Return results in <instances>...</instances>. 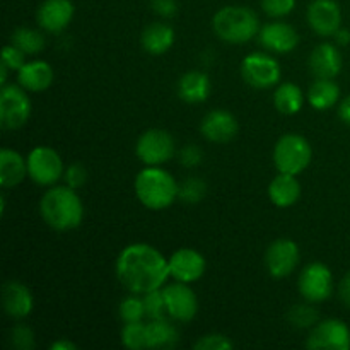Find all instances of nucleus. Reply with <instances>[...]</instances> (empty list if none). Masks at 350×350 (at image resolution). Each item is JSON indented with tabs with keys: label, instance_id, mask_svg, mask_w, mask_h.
<instances>
[{
	"label": "nucleus",
	"instance_id": "obj_46",
	"mask_svg": "<svg viewBox=\"0 0 350 350\" xmlns=\"http://www.w3.org/2000/svg\"><path fill=\"white\" fill-rule=\"evenodd\" d=\"M9 72H10V68L7 67L5 64H0V85L7 84V77H9Z\"/></svg>",
	"mask_w": 350,
	"mask_h": 350
},
{
	"label": "nucleus",
	"instance_id": "obj_19",
	"mask_svg": "<svg viewBox=\"0 0 350 350\" xmlns=\"http://www.w3.org/2000/svg\"><path fill=\"white\" fill-rule=\"evenodd\" d=\"M2 306L7 317L23 320L29 317L34 308L33 294L19 280H7L2 286Z\"/></svg>",
	"mask_w": 350,
	"mask_h": 350
},
{
	"label": "nucleus",
	"instance_id": "obj_43",
	"mask_svg": "<svg viewBox=\"0 0 350 350\" xmlns=\"http://www.w3.org/2000/svg\"><path fill=\"white\" fill-rule=\"evenodd\" d=\"M338 116L342 118V122L350 125V94L338 105Z\"/></svg>",
	"mask_w": 350,
	"mask_h": 350
},
{
	"label": "nucleus",
	"instance_id": "obj_10",
	"mask_svg": "<svg viewBox=\"0 0 350 350\" xmlns=\"http://www.w3.org/2000/svg\"><path fill=\"white\" fill-rule=\"evenodd\" d=\"M241 75L248 85L255 89H270L279 84L280 65L277 58L267 53H250L241 62Z\"/></svg>",
	"mask_w": 350,
	"mask_h": 350
},
{
	"label": "nucleus",
	"instance_id": "obj_29",
	"mask_svg": "<svg viewBox=\"0 0 350 350\" xmlns=\"http://www.w3.org/2000/svg\"><path fill=\"white\" fill-rule=\"evenodd\" d=\"M10 43L26 55H36L44 48V38L40 31L31 27H17L10 36Z\"/></svg>",
	"mask_w": 350,
	"mask_h": 350
},
{
	"label": "nucleus",
	"instance_id": "obj_20",
	"mask_svg": "<svg viewBox=\"0 0 350 350\" xmlns=\"http://www.w3.org/2000/svg\"><path fill=\"white\" fill-rule=\"evenodd\" d=\"M311 74L317 79H334L342 72L344 58H342L338 44L334 43H321L311 51L310 60Z\"/></svg>",
	"mask_w": 350,
	"mask_h": 350
},
{
	"label": "nucleus",
	"instance_id": "obj_7",
	"mask_svg": "<svg viewBox=\"0 0 350 350\" xmlns=\"http://www.w3.org/2000/svg\"><path fill=\"white\" fill-rule=\"evenodd\" d=\"M135 154L146 166H163L176 154V144L166 130L149 129L137 140Z\"/></svg>",
	"mask_w": 350,
	"mask_h": 350
},
{
	"label": "nucleus",
	"instance_id": "obj_38",
	"mask_svg": "<svg viewBox=\"0 0 350 350\" xmlns=\"http://www.w3.org/2000/svg\"><path fill=\"white\" fill-rule=\"evenodd\" d=\"M2 64H5L12 72H19L26 64V53L17 46H14L12 43L7 44L2 50Z\"/></svg>",
	"mask_w": 350,
	"mask_h": 350
},
{
	"label": "nucleus",
	"instance_id": "obj_25",
	"mask_svg": "<svg viewBox=\"0 0 350 350\" xmlns=\"http://www.w3.org/2000/svg\"><path fill=\"white\" fill-rule=\"evenodd\" d=\"M174 29L166 23H150L140 34L142 48L149 55H164L174 44Z\"/></svg>",
	"mask_w": 350,
	"mask_h": 350
},
{
	"label": "nucleus",
	"instance_id": "obj_24",
	"mask_svg": "<svg viewBox=\"0 0 350 350\" xmlns=\"http://www.w3.org/2000/svg\"><path fill=\"white\" fill-rule=\"evenodd\" d=\"M27 176V159H24L17 150H0V185L2 188L19 187Z\"/></svg>",
	"mask_w": 350,
	"mask_h": 350
},
{
	"label": "nucleus",
	"instance_id": "obj_6",
	"mask_svg": "<svg viewBox=\"0 0 350 350\" xmlns=\"http://www.w3.org/2000/svg\"><path fill=\"white\" fill-rule=\"evenodd\" d=\"M31 116V99L23 85L5 84L0 89V126L3 130H17L27 123Z\"/></svg>",
	"mask_w": 350,
	"mask_h": 350
},
{
	"label": "nucleus",
	"instance_id": "obj_2",
	"mask_svg": "<svg viewBox=\"0 0 350 350\" xmlns=\"http://www.w3.org/2000/svg\"><path fill=\"white\" fill-rule=\"evenodd\" d=\"M40 214L48 228L57 232L74 231L84 219V204L74 188L51 187L40 202Z\"/></svg>",
	"mask_w": 350,
	"mask_h": 350
},
{
	"label": "nucleus",
	"instance_id": "obj_22",
	"mask_svg": "<svg viewBox=\"0 0 350 350\" xmlns=\"http://www.w3.org/2000/svg\"><path fill=\"white\" fill-rule=\"evenodd\" d=\"M211 79L205 72L190 70L178 81V96L188 105H200L211 96Z\"/></svg>",
	"mask_w": 350,
	"mask_h": 350
},
{
	"label": "nucleus",
	"instance_id": "obj_33",
	"mask_svg": "<svg viewBox=\"0 0 350 350\" xmlns=\"http://www.w3.org/2000/svg\"><path fill=\"white\" fill-rule=\"evenodd\" d=\"M287 320L296 328H313L318 323V311L310 304H296L287 313Z\"/></svg>",
	"mask_w": 350,
	"mask_h": 350
},
{
	"label": "nucleus",
	"instance_id": "obj_12",
	"mask_svg": "<svg viewBox=\"0 0 350 350\" xmlns=\"http://www.w3.org/2000/svg\"><path fill=\"white\" fill-rule=\"evenodd\" d=\"M163 296L166 301L167 317L180 323H188L198 313V299L190 284L173 282L163 287Z\"/></svg>",
	"mask_w": 350,
	"mask_h": 350
},
{
	"label": "nucleus",
	"instance_id": "obj_32",
	"mask_svg": "<svg viewBox=\"0 0 350 350\" xmlns=\"http://www.w3.org/2000/svg\"><path fill=\"white\" fill-rule=\"evenodd\" d=\"M207 193V185H205L204 180L200 178H187L183 183H180V193H178V198H180L183 204H198L202 198Z\"/></svg>",
	"mask_w": 350,
	"mask_h": 350
},
{
	"label": "nucleus",
	"instance_id": "obj_1",
	"mask_svg": "<svg viewBox=\"0 0 350 350\" xmlns=\"http://www.w3.org/2000/svg\"><path fill=\"white\" fill-rule=\"evenodd\" d=\"M116 277L130 294L144 296L166 286L170 262L154 246L135 243L123 248L116 258Z\"/></svg>",
	"mask_w": 350,
	"mask_h": 350
},
{
	"label": "nucleus",
	"instance_id": "obj_9",
	"mask_svg": "<svg viewBox=\"0 0 350 350\" xmlns=\"http://www.w3.org/2000/svg\"><path fill=\"white\" fill-rule=\"evenodd\" d=\"M297 289L304 301L311 304L323 303L330 299L334 293V275L328 265L321 262H313L301 270L297 279Z\"/></svg>",
	"mask_w": 350,
	"mask_h": 350
},
{
	"label": "nucleus",
	"instance_id": "obj_31",
	"mask_svg": "<svg viewBox=\"0 0 350 350\" xmlns=\"http://www.w3.org/2000/svg\"><path fill=\"white\" fill-rule=\"evenodd\" d=\"M118 317L123 323L142 321L144 318H147L144 297H140V294H132V296L125 297L118 306Z\"/></svg>",
	"mask_w": 350,
	"mask_h": 350
},
{
	"label": "nucleus",
	"instance_id": "obj_11",
	"mask_svg": "<svg viewBox=\"0 0 350 350\" xmlns=\"http://www.w3.org/2000/svg\"><path fill=\"white\" fill-rule=\"evenodd\" d=\"M306 347L311 350H349L350 328L337 318L318 321L308 335Z\"/></svg>",
	"mask_w": 350,
	"mask_h": 350
},
{
	"label": "nucleus",
	"instance_id": "obj_44",
	"mask_svg": "<svg viewBox=\"0 0 350 350\" xmlns=\"http://www.w3.org/2000/svg\"><path fill=\"white\" fill-rule=\"evenodd\" d=\"M335 43H337L338 46H347V44L350 43V31L340 27V29L335 33Z\"/></svg>",
	"mask_w": 350,
	"mask_h": 350
},
{
	"label": "nucleus",
	"instance_id": "obj_36",
	"mask_svg": "<svg viewBox=\"0 0 350 350\" xmlns=\"http://www.w3.org/2000/svg\"><path fill=\"white\" fill-rule=\"evenodd\" d=\"M10 344L17 350H33L34 349V334L26 325H16L10 330Z\"/></svg>",
	"mask_w": 350,
	"mask_h": 350
},
{
	"label": "nucleus",
	"instance_id": "obj_4",
	"mask_svg": "<svg viewBox=\"0 0 350 350\" xmlns=\"http://www.w3.org/2000/svg\"><path fill=\"white\" fill-rule=\"evenodd\" d=\"M212 29L226 43L243 44L258 36L262 27L258 16L250 7L226 5L214 14Z\"/></svg>",
	"mask_w": 350,
	"mask_h": 350
},
{
	"label": "nucleus",
	"instance_id": "obj_42",
	"mask_svg": "<svg viewBox=\"0 0 350 350\" xmlns=\"http://www.w3.org/2000/svg\"><path fill=\"white\" fill-rule=\"evenodd\" d=\"M338 296H340L342 303H344L347 308H350V272L340 282V287H338Z\"/></svg>",
	"mask_w": 350,
	"mask_h": 350
},
{
	"label": "nucleus",
	"instance_id": "obj_26",
	"mask_svg": "<svg viewBox=\"0 0 350 350\" xmlns=\"http://www.w3.org/2000/svg\"><path fill=\"white\" fill-rule=\"evenodd\" d=\"M340 99V88L334 79H317L308 89V103L318 111L334 108Z\"/></svg>",
	"mask_w": 350,
	"mask_h": 350
},
{
	"label": "nucleus",
	"instance_id": "obj_39",
	"mask_svg": "<svg viewBox=\"0 0 350 350\" xmlns=\"http://www.w3.org/2000/svg\"><path fill=\"white\" fill-rule=\"evenodd\" d=\"M64 180L65 185H68L70 188L77 190V188H81L82 185L85 183V180H88V171H85V167L82 166V164H70L68 167H65Z\"/></svg>",
	"mask_w": 350,
	"mask_h": 350
},
{
	"label": "nucleus",
	"instance_id": "obj_23",
	"mask_svg": "<svg viewBox=\"0 0 350 350\" xmlns=\"http://www.w3.org/2000/svg\"><path fill=\"white\" fill-rule=\"evenodd\" d=\"M269 198L280 208L293 207L301 198V183L296 174L279 173L269 185Z\"/></svg>",
	"mask_w": 350,
	"mask_h": 350
},
{
	"label": "nucleus",
	"instance_id": "obj_15",
	"mask_svg": "<svg viewBox=\"0 0 350 350\" xmlns=\"http://www.w3.org/2000/svg\"><path fill=\"white\" fill-rule=\"evenodd\" d=\"M308 24L318 36H335L342 27V10L335 0H313L308 5Z\"/></svg>",
	"mask_w": 350,
	"mask_h": 350
},
{
	"label": "nucleus",
	"instance_id": "obj_35",
	"mask_svg": "<svg viewBox=\"0 0 350 350\" xmlns=\"http://www.w3.org/2000/svg\"><path fill=\"white\" fill-rule=\"evenodd\" d=\"M193 347L197 350H229L234 347V344L222 334H208L198 338Z\"/></svg>",
	"mask_w": 350,
	"mask_h": 350
},
{
	"label": "nucleus",
	"instance_id": "obj_14",
	"mask_svg": "<svg viewBox=\"0 0 350 350\" xmlns=\"http://www.w3.org/2000/svg\"><path fill=\"white\" fill-rule=\"evenodd\" d=\"M170 262V275L171 279L178 282L191 284L197 282L204 277L207 270V262L204 255L193 248H180L167 258Z\"/></svg>",
	"mask_w": 350,
	"mask_h": 350
},
{
	"label": "nucleus",
	"instance_id": "obj_34",
	"mask_svg": "<svg viewBox=\"0 0 350 350\" xmlns=\"http://www.w3.org/2000/svg\"><path fill=\"white\" fill-rule=\"evenodd\" d=\"M144 306H146V317L149 320H159L167 314L166 301H164L163 289L150 291V293L144 294Z\"/></svg>",
	"mask_w": 350,
	"mask_h": 350
},
{
	"label": "nucleus",
	"instance_id": "obj_37",
	"mask_svg": "<svg viewBox=\"0 0 350 350\" xmlns=\"http://www.w3.org/2000/svg\"><path fill=\"white\" fill-rule=\"evenodd\" d=\"M262 9L269 17L280 19L296 9V0H262Z\"/></svg>",
	"mask_w": 350,
	"mask_h": 350
},
{
	"label": "nucleus",
	"instance_id": "obj_30",
	"mask_svg": "<svg viewBox=\"0 0 350 350\" xmlns=\"http://www.w3.org/2000/svg\"><path fill=\"white\" fill-rule=\"evenodd\" d=\"M122 344L130 350L149 349V342H147V323H144V321L123 323Z\"/></svg>",
	"mask_w": 350,
	"mask_h": 350
},
{
	"label": "nucleus",
	"instance_id": "obj_18",
	"mask_svg": "<svg viewBox=\"0 0 350 350\" xmlns=\"http://www.w3.org/2000/svg\"><path fill=\"white\" fill-rule=\"evenodd\" d=\"M238 120L231 111L226 109H212L204 116L200 123L202 135L215 144H226L238 135Z\"/></svg>",
	"mask_w": 350,
	"mask_h": 350
},
{
	"label": "nucleus",
	"instance_id": "obj_16",
	"mask_svg": "<svg viewBox=\"0 0 350 350\" xmlns=\"http://www.w3.org/2000/svg\"><path fill=\"white\" fill-rule=\"evenodd\" d=\"M256 38L265 50L273 51V53H291L299 44L297 31L284 21H273L262 26Z\"/></svg>",
	"mask_w": 350,
	"mask_h": 350
},
{
	"label": "nucleus",
	"instance_id": "obj_17",
	"mask_svg": "<svg viewBox=\"0 0 350 350\" xmlns=\"http://www.w3.org/2000/svg\"><path fill=\"white\" fill-rule=\"evenodd\" d=\"M74 14L72 0H44L36 10V23L46 33H62L72 23Z\"/></svg>",
	"mask_w": 350,
	"mask_h": 350
},
{
	"label": "nucleus",
	"instance_id": "obj_41",
	"mask_svg": "<svg viewBox=\"0 0 350 350\" xmlns=\"http://www.w3.org/2000/svg\"><path fill=\"white\" fill-rule=\"evenodd\" d=\"M150 7L161 17H173L178 12L176 0H150Z\"/></svg>",
	"mask_w": 350,
	"mask_h": 350
},
{
	"label": "nucleus",
	"instance_id": "obj_28",
	"mask_svg": "<svg viewBox=\"0 0 350 350\" xmlns=\"http://www.w3.org/2000/svg\"><path fill=\"white\" fill-rule=\"evenodd\" d=\"M273 105L282 115H296L303 109L304 94L294 82H284L273 92Z\"/></svg>",
	"mask_w": 350,
	"mask_h": 350
},
{
	"label": "nucleus",
	"instance_id": "obj_5",
	"mask_svg": "<svg viewBox=\"0 0 350 350\" xmlns=\"http://www.w3.org/2000/svg\"><path fill=\"white\" fill-rule=\"evenodd\" d=\"M313 159L311 144L297 133H286L273 147V164L279 173L301 174Z\"/></svg>",
	"mask_w": 350,
	"mask_h": 350
},
{
	"label": "nucleus",
	"instance_id": "obj_21",
	"mask_svg": "<svg viewBox=\"0 0 350 350\" xmlns=\"http://www.w3.org/2000/svg\"><path fill=\"white\" fill-rule=\"evenodd\" d=\"M17 81L29 92H43L53 84L55 72L51 65L44 60L26 62L24 67L17 72Z\"/></svg>",
	"mask_w": 350,
	"mask_h": 350
},
{
	"label": "nucleus",
	"instance_id": "obj_8",
	"mask_svg": "<svg viewBox=\"0 0 350 350\" xmlns=\"http://www.w3.org/2000/svg\"><path fill=\"white\" fill-rule=\"evenodd\" d=\"M64 161L51 147H34L27 156V176L40 187H53L60 178H64Z\"/></svg>",
	"mask_w": 350,
	"mask_h": 350
},
{
	"label": "nucleus",
	"instance_id": "obj_27",
	"mask_svg": "<svg viewBox=\"0 0 350 350\" xmlns=\"http://www.w3.org/2000/svg\"><path fill=\"white\" fill-rule=\"evenodd\" d=\"M147 342H149V349H173L180 342V334L176 327L166 318L149 320Z\"/></svg>",
	"mask_w": 350,
	"mask_h": 350
},
{
	"label": "nucleus",
	"instance_id": "obj_13",
	"mask_svg": "<svg viewBox=\"0 0 350 350\" xmlns=\"http://www.w3.org/2000/svg\"><path fill=\"white\" fill-rule=\"evenodd\" d=\"M301 260L299 246L287 238L275 239L265 252L267 272L273 279H286L297 269Z\"/></svg>",
	"mask_w": 350,
	"mask_h": 350
},
{
	"label": "nucleus",
	"instance_id": "obj_40",
	"mask_svg": "<svg viewBox=\"0 0 350 350\" xmlns=\"http://www.w3.org/2000/svg\"><path fill=\"white\" fill-rule=\"evenodd\" d=\"M202 161H204V152H202L200 147L195 146V144H188V146H185L183 149L180 150V163L183 164L185 167H188V170L200 166Z\"/></svg>",
	"mask_w": 350,
	"mask_h": 350
},
{
	"label": "nucleus",
	"instance_id": "obj_3",
	"mask_svg": "<svg viewBox=\"0 0 350 350\" xmlns=\"http://www.w3.org/2000/svg\"><path fill=\"white\" fill-rule=\"evenodd\" d=\"M180 185L170 171L161 166H147L137 174L135 195L144 207L164 211L176 202Z\"/></svg>",
	"mask_w": 350,
	"mask_h": 350
},
{
	"label": "nucleus",
	"instance_id": "obj_45",
	"mask_svg": "<svg viewBox=\"0 0 350 350\" xmlns=\"http://www.w3.org/2000/svg\"><path fill=\"white\" fill-rule=\"evenodd\" d=\"M51 350H75L77 349V345L72 344L70 340H65V338H60V340L53 342V344L50 345Z\"/></svg>",
	"mask_w": 350,
	"mask_h": 350
}]
</instances>
